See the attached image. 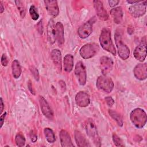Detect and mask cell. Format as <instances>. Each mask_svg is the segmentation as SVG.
I'll list each match as a JSON object with an SVG mask.
<instances>
[{
    "label": "cell",
    "instance_id": "9",
    "mask_svg": "<svg viewBox=\"0 0 147 147\" xmlns=\"http://www.w3.org/2000/svg\"><path fill=\"white\" fill-rule=\"evenodd\" d=\"M75 74L80 85H84L86 83L87 74L86 68L82 61L76 63L75 68Z\"/></svg>",
    "mask_w": 147,
    "mask_h": 147
},
{
    "label": "cell",
    "instance_id": "25",
    "mask_svg": "<svg viewBox=\"0 0 147 147\" xmlns=\"http://www.w3.org/2000/svg\"><path fill=\"white\" fill-rule=\"evenodd\" d=\"M44 133L48 142H49V143H53L55 141V136L52 129L48 127H46L44 130Z\"/></svg>",
    "mask_w": 147,
    "mask_h": 147
},
{
    "label": "cell",
    "instance_id": "22",
    "mask_svg": "<svg viewBox=\"0 0 147 147\" xmlns=\"http://www.w3.org/2000/svg\"><path fill=\"white\" fill-rule=\"evenodd\" d=\"M75 138L78 146H90L84 136L79 131H75Z\"/></svg>",
    "mask_w": 147,
    "mask_h": 147
},
{
    "label": "cell",
    "instance_id": "2",
    "mask_svg": "<svg viewBox=\"0 0 147 147\" xmlns=\"http://www.w3.org/2000/svg\"><path fill=\"white\" fill-rule=\"evenodd\" d=\"M130 118L133 124L137 128L141 129L144 126L146 122V114L140 108L133 110L130 115Z\"/></svg>",
    "mask_w": 147,
    "mask_h": 147
},
{
    "label": "cell",
    "instance_id": "24",
    "mask_svg": "<svg viewBox=\"0 0 147 147\" xmlns=\"http://www.w3.org/2000/svg\"><path fill=\"white\" fill-rule=\"evenodd\" d=\"M12 74L14 78H18L21 74V68L18 60H14L11 64Z\"/></svg>",
    "mask_w": 147,
    "mask_h": 147
},
{
    "label": "cell",
    "instance_id": "28",
    "mask_svg": "<svg viewBox=\"0 0 147 147\" xmlns=\"http://www.w3.org/2000/svg\"><path fill=\"white\" fill-rule=\"evenodd\" d=\"M15 3L16 4V6L18 8V10H19L20 13V15L23 18L24 17L25 15V7L24 5V3L22 1H16Z\"/></svg>",
    "mask_w": 147,
    "mask_h": 147
},
{
    "label": "cell",
    "instance_id": "3",
    "mask_svg": "<svg viewBox=\"0 0 147 147\" xmlns=\"http://www.w3.org/2000/svg\"><path fill=\"white\" fill-rule=\"evenodd\" d=\"M115 41L119 56L123 60L127 59L130 55V50L126 45L122 41L121 36L117 31L115 34Z\"/></svg>",
    "mask_w": 147,
    "mask_h": 147
},
{
    "label": "cell",
    "instance_id": "8",
    "mask_svg": "<svg viewBox=\"0 0 147 147\" xmlns=\"http://www.w3.org/2000/svg\"><path fill=\"white\" fill-rule=\"evenodd\" d=\"M135 58L140 61H143L146 56V41L144 37L141 43L135 48L133 52Z\"/></svg>",
    "mask_w": 147,
    "mask_h": 147
},
{
    "label": "cell",
    "instance_id": "15",
    "mask_svg": "<svg viewBox=\"0 0 147 147\" xmlns=\"http://www.w3.org/2000/svg\"><path fill=\"white\" fill-rule=\"evenodd\" d=\"M92 22H91V21H89L80 26L78 30L79 36L81 38H86L88 37L92 30Z\"/></svg>",
    "mask_w": 147,
    "mask_h": 147
},
{
    "label": "cell",
    "instance_id": "14",
    "mask_svg": "<svg viewBox=\"0 0 147 147\" xmlns=\"http://www.w3.org/2000/svg\"><path fill=\"white\" fill-rule=\"evenodd\" d=\"M134 76L137 79L142 80L147 77V65L146 63L138 64L134 69Z\"/></svg>",
    "mask_w": 147,
    "mask_h": 147
},
{
    "label": "cell",
    "instance_id": "21",
    "mask_svg": "<svg viewBox=\"0 0 147 147\" xmlns=\"http://www.w3.org/2000/svg\"><path fill=\"white\" fill-rule=\"evenodd\" d=\"M110 15L112 16L115 23L120 24L122 20L123 12L121 7H117L110 10Z\"/></svg>",
    "mask_w": 147,
    "mask_h": 147
},
{
    "label": "cell",
    "instance_id": "37",
    "mask_svg": "<svg viewBox=\"0 0 147 147\" xmlns=\"http://www.w3.org/2000/svg\"><path fill=\"white\" fill-rule=\"evenodd\" d=\"M28 88H29V90H30V92L31 93H32V94H34V91L33 90V89H32V84H31V83L29 82V84H28Z\"/></svg>",
    "mask_w": 147,
    "mask_h": 147
},
{
    "label": "cell",
    "instance_id": "5",
    "mask_svg": "<svg viewBox=\"0 0 147 147\" xmlns=\"http://www.w3.org/2000/svg\"><path fill=\"white\" fill-rule=\"evenodd\" d=\"M99 47L95 43H89L83 45L80 49V55L83 59H90L95 55Z\"/></svg>",
    "mask_w": 147,
    "mask_h": 147
},
{
    "label": "cell",
    "instance_id": "34",
    "mask_svg": "<svg viewBox=\"0 0 147 147\" xmlns=\"http://www.w3.org/2000/svg\"><path fill=\"white\" fill-rule=\"evenodd\" d=\"M30 137L33 142H35L37 140V136L35 133H34L33 131H31L30 133Z\"/></svg>",
    "mask_w": 147,
    "mask_h": 147
},
{
    "label": "cell",
    "instance_id": "18",
    "mask_svg": "<svg viewBox=\"0 0 147 147\" xmlns=\"http://www.w3.org/2000/svg\"><path fill=\"white\" fill-rule=\"evenodd\" d=\"M56 38L59 45H62L64 42V27L61 22H57L55 25Z\"/></svg>",
    "mask_w": 147,
    "mask_h": 147
},
{
    "label": "cell",
    "instance_id": "17",
    "mask_svg": "<svg viewBox=\"0 0 147 147\" xmlns=\"http://www.w3.org/2000/svg\"><path fill=\"white\" fill-rule=\"evenodd\" d=\"M94 7L95 9L96 14L99 19L105 21L109 18L107 11L104 9L102 2L100 1H93Z\"/></svg>",
    "mask_w": 147,
    "mask_h": 147
},
{
    "label": "cell",
    "instance_id": "32",
    "mask_svg": "<svg viewBox=\"0 0 147 147\" xmlns=\"http://www.w3.org/2000/svg\"><path fill=\"white\" fill-rule=\"evenodd\" d=\"M8 63H9V60H8V59H7L6 55L5 54H3L2 56V57H1L2 65L4 67L7 66L8 64Z\"/></svg>",
    "mask_w": 147,
    "mask_h": 147
},
{
    "label": "cell",
    "instance_id": "23",
    "mask_svg": "<svg viewBox=\"0 0 147 147\" xmlns=\"http://www.w3.org/2000/svg\"><path fill=\"white\" fill-rule=\"evenodd\" d=\"M63 66L64 70L67 72H70L74 66V57L71 54H67L65 56L63 61Z\"/></svg>",
    "mask_w": 147,
    "mask_h": 147
},
{
    "label": "cell",
    "instance_id": "27",
    "mask_svg": "<svg viewBox=\"0 0 147 147\" xmlns=\"http://www.w3.org/2000/svg\"><path fill=\"white\" fill-rule=\"evenodd\" d=\"M15 142L17 146H23L25 144V138L21 133H18L15 138Z\"/></svg>",
    "mask_w": 147,
    "mask_h": 147
},
{
    "label": "cell",
    "instance_id": "30",
    "mask_svg": "<svg viewBox=\"0 0 147 147\" xmlns=\"http://www.w3.org/2000/svg\"><path fill=\"white\" fill-rule=\"evenodd\" d=\"M113 141L115 145L117 146H124V145L122 144V142L121 138L115 133L113 134Z\"/></svg>",
    "mask_w": 147,
    "mask_h": 147
},
{
    "label": "cell",
    "instance_id": "31",
    "mask_svg": "<svg viewBox=\"0 0 147 147\" xmlns=\"http://www.w3.org/2000/svg\"><path fill=\"white\" fill-rule=\"evenodd\" d=\"M30 70L31 72L32 73L33 76L34 77L35 79L37 81H38V80H39V73H38V71L37 69V68L36 67H34V66H31L30 67Z\"/></svg>",
    "mask_w": 147,
    "mask_h": 147
},
{
    "label": "cell",
    "instance_id": "35",
    "mask_svg": "<svg viewBox=\"0 0 147 147\" xmlns=\"http://www.w3.org/2000/svg\"><path fill=\"white\" fill-rule=\"evenodd\" d=\"M119 1H116V0H111V1H109V5L111 7H114L115 6V5H118V3H119Z\"/></svg>",
    "mask_w": 147,
    "mask_h": 147
},
{
    "label": "cell",
    "instance_id": "4",
    "mask_svg": "<svg viewBox=\"0 0 147 147\" xmlns=\"http://www.w3.org/2000/svg\"><path fill=\"white\" fill-rule=\"evenodd\" d=\"M96 85L99 90L107 93L111 92L114 88V83L111 79L105 75L98 77Z\"/></svg>",
    "mask_w": 147,
    "mask_h": 147
},
{
    "label": "cell",
    "instance_id": "40",
    "mask_svg": "<svg viewBox=\"0 0 147 147\" xmlns=\"http://www.w3.org/2000/svg\"><path fill=\"white\" fill-rule=\"evenodd\" d=\"M0 6H1V13H2L3 11H4V8L3 7V5L1 2H0Z\"/></svg>",
    "mask_w": 147,
    "mask_h": 147
},
{
    "label": "cell",
    "instance_id": "6",
    "mask_svg": "<svg viewBox=\"0 0 147 147\" xmlns=\"http://www.w3.org/2000/svg\"><path fill=\"white\" fill-rule=\"evenodd\" d=\"M146 1H138L129 7L130 14L134 17H139L143 16L146 11Z\"/></svg>",
    "mask_w": 147,
    "mask_h": 147
},
{
    "label": "cell",
    "instance_id": "29",
    "mask_svg": "<svg viewBox=\"0 0 147 147\" xmlns=\"http://www.w3.org/2000/svg\"><path fill=\"white\" fill-rule=\"evenodd\" d=\"M29 14H30L31 18L33 20H37L39 18V14L37 12V9L34 5H32L30 7Z\"/></svg>",
    "mask_w": 147,
    "mask_h": 147
},
{
    "label": "cell",
    "instance_id": "20",
    "mask_svg": "<svg viewBox=\"0 0 147 147\" xmlns=\"http://www.w3.org/2000/svg\"><path fill=\"white\" fill-rule=\"evenodd\" d=\"M51 57L52 61L60 73L61 72V55L59 49H53L51 52Z\"/></svg>",
    "mask_w": 147,
    "mask_h": 147
},
{
    "label": "cell",
    "instance_id": "10",
    "mask_svg": "<svg viewBox=\"0 0 147 147\" xmlns=\"http://www.w3.org/2000/svg\"><path fill=\"white\" fill-rule=\"evenodd\" d=\"M38 100L40 105V108L42 114L48 119H52L53 118V113L49 104L42 96H39Z\"/></svg>",
    "mask_w": 147,
    "mask_h": 147
},
{
    "label": "cell",
    "instance_id": "1",
    "mask_svg": "<svg viewBox=\"0 0 147 147\" xmlns=\"http://www.w3.org/2000/svg\"><path fill=\"white\" fill-rule=\"evenodd\" d=\"M99 42L101 47L106 51L116 55V50L111 38V32L107 28H103L99 36Z\"/></svg>",
    "mask_w": 147,
    "mask_h": 147
},
{
    "label": "cell",
    "instance_id": "16",
    "mask_svg": "<svg viewBox=\"0 0 147 147\" xmlns=\"http://www.w3.org/2000/svg\"><path fill=\"white\" fill-rule=\"evenodd\" d=\"M55 25L53 19H51L47 25V38L49 43L52 44L56 41Z\"/></svg>",
    "mask_w": 147,
    "mask_h": 147
},
{
    "label": "cell",
    "instance_id": "12",
    "mask_svg": "<svg viewBox=\"0 0 147 147\" xmlns=\"http://www.w3.org/2000/svg\"><path fill=\"white\" fill-rule=\"evenodd\" d=\"M75 102L76 105L80 107H86L88 106L90 102V96L84 91H80L75 96Z\"/></svg>",
    "mask_w": 147,
    "mask_h": 147
},
{
    "label": "cell",
    "instance_id": "19",
    "mask_svg": "<svg viewBox=\"0 0 147 147\" xmlns=\"http://www.w3.org/2000/svg\"><path fill=\"white\" fill-rule=\"evenodd\" d=\"M61 145L63 147L74 146L72 143L71 137L69 133L65 130H61L59 134Z\"/></svg>",
    "mask_w": 147,
    "mask_h": 147
},
{
    "label": "cell",
    "instance_id": "39",
    "mask_svg": "<svg viewBox=\"0 0 147 147\" xmlns=\"http://www.w3.org/2000/svg\"><path fill=\"white\" fill-rule=\"evenodd\" d=\"M138 2V1H127V2H128L129 3H131V4H134Z\"/></svg>",
    "mask_w": 147,
    "mask_h": 147
},
{
    "label": "cell",
    "instance_id": "33",
    "mask_svg": "<svg viewBox=\"0 0 147 147\" xmlns=\"http://www.w3.org/2000/svg\"><path fill=\"white\" fill-rule=\"evenodd\" d=\"M105 100H106V103L109 106H111L114 103V101L111 96H107L106 98H105Z\"/></svg>",
    "mask_w": 147,
    "mask_h": 147
},
{
    "label": "cell",
    "instance_id": "7",
    "mask_svg": "<svg viewBox=\"0 0 147 147\" xmlns=\"http://www.w3.org/2000/svg\"><path fill=\"white\" fill-rule=\"evenodd\" d=\"M85 129L88 136L92 138L96 145V143H100L99 138L97 133L96 127L92 119L88 118L86 120L85 122Z\"/></svg>",
    "mask_w": 147,
    "mask_h": 147
},
{
    "label": "cell",
    "instance_id": "11",
    "mask_svg": "<svg viewBox=\"0 0 147 147\" xmlns=\"http://www.w3.org/2000/svg\"><path fill=\"white\" fill-rule=\"evenodd\" d=\"M100 69L103 75L109 73L113 68V61L107 56H103L100 59Z\"/></svg>",
    "mask_w": 147,
    "mask_h": 147
},
{
    "label": "cell",
    "instance_id": "26",
    "mask_svg": "<svg viewBox=\"0 0 147 147\" xmlns=\"http://www.w3.org/2000/svg\"><path fill=\"white\" fill-rule=\"evenodd\" d=\"M109 113L110 115L114 120H115V121L117 122V123L118 124L119 126H122L123 123V120H122L121 116L120 115V114L118 113H117V111H115L113 110H109Z\"/></svg>",
    "mask_w": 147,
    "mask_h": 147
},
{
    "label": "cell",
    "instance_id": "36",
    "mask_svg": "<svg viewBox=\"0 0 147 147\" xmlns=\"http://www.w3.org/2000/svg\"><path fill=\"white\" fill-rule=\"evenodd\" d=\"M6 113H4L3 115H2L0 117V121H1V127H2L3 124V122H4V119H5V118L6 117Z\"/></svg>",
    "mask_w": 147,
    "mask_h": 147
},
{
    "label": "cell",
    "instance_id": "13",
    "mask_svg": "<svg viewBox=\"0 0 147 147\" xmlns=\"http://www.w3.org/2000/svg\"><path fill=\"white\" fill-rule=\"evenodd\" d=\"M44 2L46 9L49 15L53 17L58 16L59 13V9L56 1H44Z\"/></svg>",
    "mask_w": 147,
    "mask_h": 147
},
{
    "label": "cell",
    "instance_id": "38",
    "mask_svg": "<svg viewBox=\"0 0 147 147\" xmlns=\"http://www.w3.org/2000/svg\"><path fill=\"white\" fill-rule=\"evenodd\" d=\"M3 107H4V105L3 103V100L2 98H1V114H2L3 110Z\"/></svg>",
    "mask_w": 147,
    "mask_h": 147
}]
</instances>
